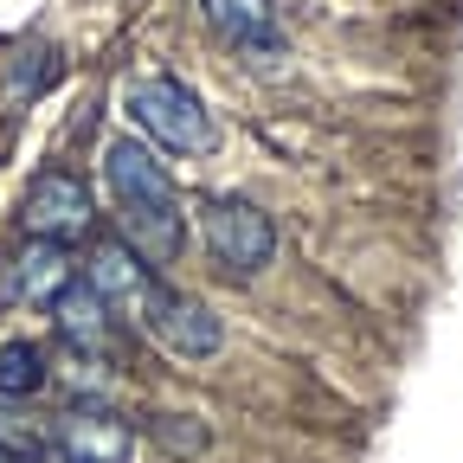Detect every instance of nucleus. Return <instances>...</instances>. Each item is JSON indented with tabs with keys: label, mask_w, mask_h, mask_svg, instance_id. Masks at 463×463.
Listing matches in <instances>:
<instances>
[{
	"label": "nucleus",
	"mask_w": 463,
	"mask_h": 463,
	"mask_svg": "<svg viewBox=\"0 0 463 463\" xmlns=\"http://www.w3.org/2000/svg\"><path fill=\"white\" fill-rule=\"evenodd\" d=\"M103 174H109V194H116V219H123V245L142 264H167L187 239V219H181V194L161 174V161L136 136H109Z\"/></svg>",
	"instance_id": "obj_1"
},
{
	"label": "nucleus",
	"mask_w": 463,
	"mask_h": 463,
	"mask_svg": "<svg viewBox=\"0 0 463 463\" xmlns=\"http://www.w3.org/2000/svg\"><path fill=\"white\" fill-rule=\"evenodd\" d=\"M129 116L174 155H206L213 148V109L181 78H136L129 84Z\"/></svg>",
	"instance_id": "obj_2"
},
{
	"label": "nucleus",
	"mask_w": 463,
	"mask_h": 463,
	"mask_svg": "<svg viewBox=\"0 0 463 463\" xmlns=\"http://www.w3.org/2000/svg\"><path fill=\"white\" fill-rule=\"evenodd\" d=\"M0 463H14V457H7V450H0Z\"/></svg>",
	"instance_id": "obj_12"
},
{
	"label": "nucleus",
	"mask_w": 463,
	"mask_h": 463,
	"mask_svg": "<svg viewBox=\"0 0 463 463\" xmlns=\"http://www.w3.org/2000/svg\"><path fill=\"white\" fill-rule=\"evenodd\" d=\"M200 7L232 52H245L251 65H283V26L270 14V0H200Z\"/></svg>",
	"instance_id": "obj_6"
},
{
	"label": "nucleus",
	"mask_w": 463,
	"mask_h": 463,
	"mask_svg": "<svg viewBox=\"0 0 463 463\" xmlns=\"http://www.w3.org/2000/svg\"><path fill=\"white\" fill-rule=\"evenodd\" d=\"M136 316H142V328L167 347V354H187V361H206V354H219V341H225V328H219V316L200 303V297H187V289H167V283H142V297L129 303Z\"/></svg>",
	"instance_id": "obj_3"
},
{
	"label": "nucleus",
	"mask_w": 463,
	"mask_h": 463,
	"mask_svg": "<svg viewBox=\"0 0 463 463\" xmlns=\"http://www.w3.org/2000/svg\"><path fill=\"white\" fill-rule=\"evenodd\" d=\"M14 297L20 303H58L71 289V258H65V245H45V239H33L20 258H14Z\"/></svg>",
	"instance_id": "obj_10"
},
{
	"label": "nucleus",
	"mask_w": 463,
	"mask_h": 463,
	"mask_svg": "<svg viewBox=\"0 0 463 463\" xmlns=\"http://www.w3.org/2000/svg\"><path fill=\"white\" fill-rule=\"evenodd\" d=\"M58 450H65V463H129L136 438L103 405H78V412L58 419Z\"/></svg>",
	"instance_id": "obj_7"
},
{
	"label": "nucleus",
	"mask_w": 463,
	"mask_h": 463,
	"mask_svg": "<svg viewBox=\"0 0 463 463\" xmlns=\"http://www.w3.org/2000/svg\"><path fill=\"white\" fill-rule=\"evenodd\" d=\"M45 386V354L33 341H0V399H26Z\"/></svg>",
	"instance_id": "obj_11"
},
{
	"label": "nucleus",
	"mask_w": 463,
	"mask_h": 463,
	"mask_svg": "<svg viewBox=\"0 0 463 463\" xmlns=\"http://www.w3.org/2000/svg\"><path fill=\"white\" fill-rule=\"evenodd\" d=\"M84 283L97 289L109 309H129V303L142 297V283H148V264H142L123 239H103V245L90 251V264H84Z\"/></svg>",
	"instance_id": "obj_9"
},
{
	"label": "nucleus",
	"mask_w": 463,
	"mask_h": 463,
	"mask_svg": "<svg viewBox=\"0 0 463 463\" xmlns=\"http://www.w3.org/2000/svg\"><path fill=\"white\" fill-rule=\"evenodd\" d=\"M97 206H90V187L65 167H45L39 181L26 187V206H20V225L45 245H71L78 232H90Z\"/></svg>",
	"instance_id": "obj_5"
},
{
	"label": "nucleus",
	"mask_w": 463,
	"mask_h": 463,
	"mask_svg": "<svg viewBox=\"0 0 463 463\" xmlns=\"http://www.w3.org/2000/svg\"><path fill=\"white\" fill-rule=\"evenodd\" d=\"M206 251L232 270V277H251L270 264L277 251V225L270 213H258L251 200H213L206 206Z\"/></svg>",
	"instance_id": "obj_4"
},
{
	"label": "nucleus",
	"mask_w": 463,
	"mask_h": 463,
	"mask_svg": "<svg viewBox=\"0 0 463 463\" xmlns=\"http://www.w3.org/2000/svg\"><path fill=\"white\" fill-rule=\"evenodd\" d=\"M116 309L97 297L90 283H71L65 297L52 303V322H58V335H65V347L71 354H84V361H109V347H116V322H109Z\"/></svg>",
	"instance_id": "obj_8"
}]
</instances>
